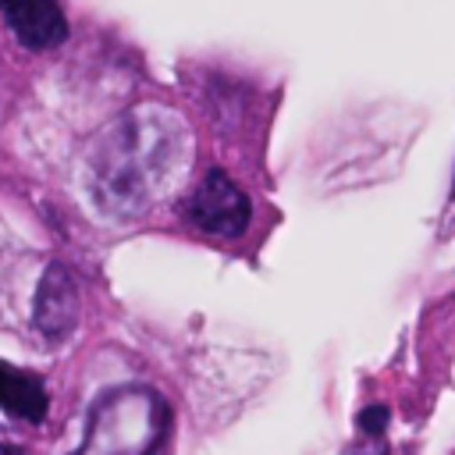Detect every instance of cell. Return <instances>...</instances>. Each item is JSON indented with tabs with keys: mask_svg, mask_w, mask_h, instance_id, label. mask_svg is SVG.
Returning <instances> with one entry per match:
<instances>
[{
	"mask_svg": "<svg viewBox=\"0 0 455 455\" xmlns=\"http://www.w3.org/2000/svg\"><path fill=\"white\" fill-rule=\"evenodd\" d=\"M178 213L199 235H210V238H238V235H245V228L252 220V199L242 192V185L228 171L210 167L185 192V199L178 203Z\"/></svg>",
	"mask_w": 455,
	"mask_h": 455,
	"instance_id": "obj_3",
	"label": "cell"
},
{
	"mask_svg": "<svg viewBox=\"0 0 455 455\" xmlns=\"http://www.w3.org/2000/svg\"><path fill=\"white\" fill-rule=\"evenodd\" d=\"M0 409L21 423H43L50 412V395L43 377L0 359Z\"/></svg>",
	"mask_w": 455,
	"mask_h": 455,
	"instance_id": "obj_6",
	"label": "cell"
},
{
	"mask_svg": "<svg viewBox=\"0 0 455 455\" xmlns=\"http://www.w3.org/2000/svg\"><path fill=\"white\" fill-rule=\"evenodd\" d=\"M32 323L50 341L68 338L71 327L78 323V288H75V277L68 274V267L50 263L43 270L36 302H32Z\"/></svg>",
	"mask_w": 455,
	"mask_h": 455,
	"instance_id": "obj_4",
	"label": "cell"
},
{
	"mask_svg": "<svg viewBox=\"0 0 455 455\" xmlns=\"http://www.w3.org/2000/svg\"><path fill=\"white\" fill-rule=\"evenodd\" d=\"M0 455H28L21 444H11V441H0Z\"/></svg>",
	"mask_w": 455,
	"mask_h": 455,
	"instance_id": "obj_9",
	"label": "cell"
},
{
	"mask_svg": "<svg viewBox=\"0 0 455 455\" xmlns=\"http://www.w3.org/2000/svg\"><path fill=\"white\" fill-rule=\"evenodd\" d=\"M352 455H387V448H384V444H380V441H370V444H366V448H355V451H352Z\"/></svg>",
	"mask_w": 455,
	"mask_h": 455,
	"instance_id": "obj_8",
	"label": "cell"
},
{
	"mask_svg": "<svg viewBox=\"0 0 455 455\" xmlns=\"http://www.w3.org/2000/svg\"><path fill=\"white\" fill-rule=\"evenodd\" d=\"M0 14L25 50H50L68 39V18L57 0H0Z\"/></svg>",
	"mask_w": 455,
	"mask_h": 455,
	"instance_id": "obj_5",
	"label": "cell"
},
{
	"mask_svg": "<svg viewBox=\"0 0 455 455\" xmlns=\"http://www.w3.org/2000/svg\"><path fill=\"white\" fill-rule=\"evenodd\" d=\"M387 423H391V409L387 405H366L363 412H359V430L366 434V437H384V430H387Z\"/></svg>",
	"mask_w": 455,
	"mask_h": 455,
	"instance_id": "obj_7",
	"label": "cell"
},
{
	"mask_svg": "<svg viewBox=\"0 0 455 455\" xmlns=\"http://www.w3.org/2000/svg\"><path fill=\"white\" fill-rule=\"evenodd\" d=\"M167 423L171 412L156 391L135 384L114 387L89 409L85 437L75 455H153Z\"/></svg>",
	"mask_w": 455,
	"mask_h": 455,
	"instance_id": "obj_2",
	"label": "cell"
},
{
	"mask_svg": "<svg viewBox=\"0 0 455 455\" xmlns=\"http://www.w3.org/2000/svg\"><path fill=\"white\" fill-rule=\"evenodd\" d=\"M192 164L188 124L160 107L142 103L124 110L85 160V185L107 217H139L174 196Z\"/></svg>",
	"mask_w": 455,
	"mask_h": 455,
	"instance_id": "obj_1",
	"label": "cell"
}]
</instances>
